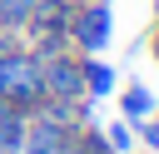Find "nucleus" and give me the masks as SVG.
Returning <instances> with one entry per match:
<instances>
[{"label":"nucleus","instance_id":"1","mask_svg":"<svg viewBox=\"0 0 159 154\" xmlns=\"http://www.w3.org/2000/svg\"><path fill=\"white\" fill-rule=\"evenodd\" d=\"M0 99L15 104L20 114H30L45 99V70L20 30H0Z\"/></svg>","mask_w":159,"mask_h":154},{"label":"nucleus","instance_id":"2","mask_svg":"<svg viewBox=\"0 0 159 154\" xmlns=\"http://www.w3.org/2000/svg\"><path fill=\"white\" fill-rule=\"evenodd\" d=\"M109 40H114V10H109V0H75L70 50L75 55H99Z\"/></svg>","mask_w":159,"mask_h":154},{"label":"nucleus","instance_id":"3","mask_svg":"<svg viewBox=\"0 0 159 154\" xmlns=\"http://www.w3.org/2000/svg\"><path fill=\"white\" fill-rule=\"evenodd\" d=\"M40 70H45V99H89L84 94V70H80L75 50L40 60Z\"/></svg>","mask_w":159,"mask_h":154},{"label":"nucleus","instance_id":"4","mask_svg":"<svg viewBox=\"0 0 159 154\" xmlns=\"http://www.w3.org/2000/svg\"><path fill=\"white\" fill-rule=\"evenodd\" d=\"M75 134H80V129H65V124H55V119H45V114H30V119H25V144H20V154H70V149H75Z\"/></svg>","mask_w":159,"mask_h":154},{"label":"nucleus","instance_id":"5","mask_svg":"<svg viewBox=\"0 0 159 154\" xmlns=\"http://www.w3.org/2000/svg\"><path fill=\"white\" fill-rule=\"evenodd\" d=\"M154 109H159V99H154V89H149V84H139V79H134V84H124V89H119V119L139 124V119H149Z\"/></svg>","mask_w":159,"mask_h":154},{"label":"nucleus","instance_id":"6","mask_svg":"<svg viewBox=\"0 0 159 154\" xmlns=\"http://www.w3.org/2000/svg\"><path fill=\"white\" fill-rule=\"evenodd\" d=\"M80 70H84V94L89 99H104L114 89V70L99 60V55H80Z\"/></svg>","mask_w":159,"mask_h":154},{"label":"nucleus","instance_id":"7","mask_svg":"<svg viewBox=\"0 0 159 154\" xmlns=\"http://www.w3.org/2000/svg\"><path fill=\"white\" fill-rule=\"evenodd\" d=\"M35 5L40 0H0V30H25V20H30Z\"/></svg>","mask_w":159,"mask_h":154},{"label":"nucleus","instance_id":"8","mask_svg":"<svg viewBox=\"0 0 159 154\" xmlns=\"http://www.w3.org/2000/svg\"><path fill=\"white\" fill-rule=\"evenodd\" d=\"M104 139H109V149H114V154H129V149L139 144V134H134V124H129V119H109Z\"/></svg>","mask_w":159,"mask_h":154},{"label":"nucleus","instance_id":"9","mask_svg":"<svg viewBox=\"0 0 159 154\" xmlns=\"http://www.w3.org/2000/svg\"><path fill=\"white\" fill-rule=\"evenodd\" d=\"M134 134H139V149L159 154V109H154L149 119H139V124H134Z\"/></svg>","mask_w":159,"mask_h":154},{"label":"nucleus","instance_id":"10","mask_svg":"<svg viewBox=\"0 0 159 154\" xmlns=\"http://www.w3.org/2000/svg\"><path fill=\"white\" fill-rule=\"evenodd\" d=\"M149 55H154V65H159V20H154V35H149Z\"/></svg>","mask_w":159,"mask_h":154},{"label":"nucleus","instance_id":"11","mask_svg":"<svg viewBox=\"0 0 159 154\" xmlns=\"http://www.w3.org/2000/svg\"><path fill=\"white\" fill-rule=\"evenodd\" d=\"M129 154H149V149H139V144H134V149H129Z\"/></svg>","mask_w":159,"mask_h":154},{"label":"nucleus","instance_id":"12","mask_svg":"<svg viewBox=\"0 0 159 154\" xmlns=\"http://www.w3.org/2000/svg\"><path fill=\"white\" fill-rule=\"evenodd\" d=\"M154 20H159V0H154Z\"/></svg>","mask_w":159,"mask_h":154}]
</instances>
